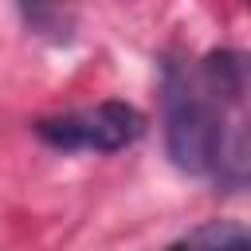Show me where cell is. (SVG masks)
<instances>
[{
  "label": "cell",
  "mask_w": 251,
  "mask_h": 251,
  "mask_svg": "<svg viewBox=\"0 0 251 251\" xmlns=\"http://www.w3.org/2000/svg\"><path fill=\"white\" fill-rule=\"evenodd\" d=\"M24 24L39 35H55L63 39L67 35V20H63V0H16Z\"/></svg>",
  "instance_id": "obj_4"
},
{
  "label": "cell",
  "mask_w": 251,
  "mask_h": 251,
  "mask_svg": "<svg viewBox=\"0 0 251 251\" xmlns=\"http://www.w3.org/2000/svg\"><path fill=\"white\" fill-rule=\"evenodd\" d=\"M39 141L63 153H118L145 133V114L129 102H98L35 122Z\"/></svg>",
  "instance_id": "obj_2"
},
{
  "label": "cell",
  "mask_w": 251,
  "mask_h": 251,
  "mask_svg": "<svg viewBox=\"0 0 251 251\" xmlns=\"http://www.w3.org/2000/svg\"><path fill=\"white\" fill-rule=\"evenodd\" d=\"M161 122L169 161L188 176L216 180L224 165L227 90L212 51L200 59H161Z\"/></svg>",
  "instance_id": "obj_1"
},
{
  "label": "cell",
  "mask_w": 251,
  "mask_h": 251,
  "mask_svg": "<svg viewBox=\"0 0 251 251\" xmlns=\"http://www.w3.org/2000/svg\"><path fill=\"white\" fill-rule=\"evenodd\" d=\"M169 251H251V224L208 220L169 243Z\"/></svg>",
  "instance_id": "obj_3"
}]
</instances>
